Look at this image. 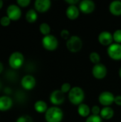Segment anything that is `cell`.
I'll return each instance as SVG.
<instances>
[{"instance_id":"1","label":"cell","mask_w":121,"mask_h":122,"mask_svg":"<svg viewBox=\"0 0 121 122\" xmlns=\"http://www.w3.org/2000/svg\"><path fill=\"white\" fill-rule=\"evenodd\" d=\"M85 98V93L83 90L78 86L72 87L68 93V99L73 105H80L83 103Z\"/></svg>"},{"instance_id":"2","label":"cell","mask_w":121,"mask_h":122,"mask_svg":"<svg viewBox=\"0 0 121 122\" xmlns=\"http://www.w3.org/2000/svg\"><path fill=\"white\" fill-rule=\"evenodd\" d=\"M63 117V112L58 107H50L45 113V119L46 122H61Z\"/></svg>"},{"instance_id":"3","label":"cell","mask_w":121,"mask_h":122,"mask_svg":"<svg viewBox=\"0 0 121 122\" xmlns=\"http://www.w3.org/2000/svg\"><path fill=\"white\" fill-rule=\"evenodd\" d=\"M83 42L81 39L78 36H71L66 41V47L72 53H77L82 49Z\"/></svg>"},{"instance_id":"4","label":"cell","mask_w":121,"mask_h":122,"mask_svg":"<svg viewBox=\"0 0 121 122\" xmlns=\"http://www.w3.org/2000/svg\"><path fill=\"white\" fill-rule=\"evenodd\" d=\"M24 62V55L19 51L13 52L9 58V64L13 69H19Z\"/></svg>"},{"instance_id":"5","label":"cell","mask_w":121,"mask_h":122,"mask_svg":"<svg viewBox=\"0 0 121 122\" xmlns=\"http://www.w3.org/2000/svg\"><path fill=\"white\" fill-rule=\"evenodd\" d=\"M42 45L48 51H54L58 48V41L56 37L52 34L44 36L42 39Z\"/></svg>"},{"instance_id":"6","label":"cell","mask_w":121,"mask_h":122,"mask_svg":"<svg viewBox=\"0 0 121 122\" xmlns=\"http://www.w3.org/2000/svg\"><path fill=\"white\" fill-rule=\"evenodd\" d=\"M108 55L109 57L115 61L121 60V44H112L107 49Z\"/></svg>"},{"instance_id":"7","label":"cell","mask_w":121,"mask_h":122,"mask_svg":"<svg viewBox=\"0 0 121 122\" xmlns=\"http://www.w3.org/2000/svg\"><path fill=\"white\" fill-rule=\"evenodd\" d=\"M6 16L11 21L19 20L21 16V10L18 5L10 4L6 9Z\"/></svg>"},{"instance_id":"8","label":"cell","mask_w":121,"mask_h":122,"mask_svg":"<svg viewBox=\"0 0 121 122\" xmlns=\"http://www.w3.org/2000/svg\"><path fill=\"white\" fill-rule=\"evenodd\" d=\"M115 96L113 93L108 91L103 92L100 94L98 97V102L99 103L105 107H110L113 103H114Z\"/></svg>"},{"instance_id":"9","label":"cell","mask_w":121,"mask_h":122,"mask_svg":"<svg viewBox=\"0 0 121 122\" xmlns=\"http://www.w3.org/2000/svg\"><path fill=\"white\" fill-rule=\"evenodd\" d=\"M107 73H108V70L106 66L101 63L94 65L92 69V74L93 77L97 79H104L106 76Z\"/></svg>"},{"instance_id":"10","label":"cell","mask_w":121,"mask_h":122,"mask_svg":"<svg viewBox=\"0 0 121 122\" xmlns=\"http://www.w3.org/2000/svg\"><path fill=\"white\" fill-rule=\"evenodd\" d=\"M50 102L52 104L54 105V107L59 106L62 104L65 101V96L64 94L59 89L54 90L51 92L50 97H49Z\"/></svg>"},{"instance_id":"11","label":"cell","mask_w":121,"mask_h":122,"mask_svg":"<svg viewBox=\"0 0 121 122\" xmlns=\"http://www.w3.org/2000/svg\"><path fill=\"white\" fill-rule=\"evenodd\" d=\"M79 9L83 14H91L92 13L96 8L95 3L91 0H83L79 3Z\"/></svg>"},{"instance_id":"12","label":"cell","mask_w":121,"mask_h":122,"mask_svg":"<svg viewBox=\"0 0 121 122\" xmlns=\"http://www.w3.org/2000/svg\"><path fill=\"white\" fill-rule=\"evenodd\" d=\"M98 40L101 45L109 46L111 44H112V42L113 41V34L107 31H102L99 34L98 36Z\"/></svg>"},{"instance_id":"13","label":"cell","mask_w":121,"mask_h":122,"mask_svg":"<svg viewBox=\"0 0 121 122\" xmlns=\"http://www.w3.org/2000/svg\"><path fill=\"white\" fill-rule=\"evenodd\" d=\"M51 4L50 0H36L34 2L35 10L40 13H45L50 9Z\"/></svg>"},{"instance_id":"14","label":"cell","mask_w":121,"mask_h":122,"mask_svg":"<svg viewBox=\"0 0 121 122\" xmlns=\"http://www.w3.org/2000/svg\"><path fill=\"white\" fill-rule=\"evenodd\" d=\"M22 87L26 90H31L36 86V79L31 75H25L21 80Z\"/></svg>"},{"instance_id":"15","label":"cell","mask_w":121,"mask_h":122,"mask_svg":"<svg viewBox=\"0 0 121 122\" xmlns=\"http://www.w3.org/2000/svg\"><path fill=\"white\" fill-rule=\"evenodd\" d=\"M66 14L68 19L71 20H75L79 16L80 9L76 5H69L66 9Z\"/></svg>"},{"instance_id":"16","label":"cell","mask_w":121,"mask_h":122,"mask_svg":"<svg viewBox=\"0 0 121 122\" xmlns=\"http://www.w3.org/2000/svg\"><path fill=\"white\" fill-rule=\"evenodd\" d=\"M13 105L12 99L8 96L0 97V111L6 112L11 108Z\"/></svg>"},{"instance_id":"17","label":"cell","mask_w":121,"mask_h":122,"mask_svg":"<svg viewBox=\"0 0 121 122\" xmlns=\"http://www.w3.org/2000/svg\"><path fill=\"white\" fill-rule=\"evenodd\" d=\"M109 11L114 16L121 15V1H113L109 5Z\"/></svg>"},{"instance_id":"18","label":"cell","mask_w":121,"mask_h":122,"mask_svg":"<svg viewBox=\"0 0 121 122\" xmlns=\"http://www.w3.org/2000/svg\"><path fill=\"white\" fill-rule=\"evenodd\" d=\"M100 116L102 119L105 120H110L114 116V111L110 107H105L101 109Z\"/></svg>"},{"instance_id":"19","label":"cell","mask_w":121,"mask_h":122,"mask_svg":"<svg viewBox=\"0 0 121 122\" xmlns=\"http://www.w3.org/2000/svg\"><path fill=\"white\" fill-rule=\"evenodd\" d=\"M91 112V108L86 104H81L78 107V114L81 117H88Z\"/></svg>"},{"instance_id":"20","label":"cell","mask_w":121,"mask_h":122,"mask_svg":"<svg viewBox=\"0 0 121 122\" xmlns=\"http://www.w3.org/2000/svg\"><path fill=\"white\" fill-rule=\"evenodd\" d=\"M34 109L36 112L40 114L46 113V112L48 109V106L44 101L39 100L36 101L34 104Z\"/></svg>"},{"instance_id":"21","label":"cell","mask_w":121,"mask_h":122,"mask_svg":"<svg viewBox=\"0 0 121 122\" xmlns=\"http://www.w3.org/2000/svg\"><path fill=\"white\" fill-rule=\"evenodd\" d=\"M37 18H38V14L35 9H31L26 14V20L29 23L31 24L34 23L37 20Z\"/></svg>"},{"instance_id":"22","label":"cell","mask_w":121,"mask_h":122,"mask_svg":"<svg viewBox=\"0 0 121 122\" xmlns=\"http://www.w3.org/2000/svg\"><path fill=\"white\" fill-rule=\"evenodd\" d=\"M39 31H40V32L44 36H47V35L50 34L51 27H50V26L47 23L44 22V23L40 24V26H39Z\"/></svg>"},{"instance_id":"23","label":"cell","mask_w":121,"mask_h":122,"mask_svg":"<svg viewBox=\"0 0 121 122\" xmlns=\"http://www.w3.org/2000/svg\"><path fill=\"white\" fill-rule=\"evenodd\" d=\"M89 59L91 63H93L94 65L98 64L101 61V56L100 54L96 51H93L89 55Z\"/></svg>"},{"instance_id":"24","label":"cell","mask_w":121,"mask_h":122,"mask_svg":"<svg viewBox=\"0 0 121 122\" xmlns=\"http://www.w3.org/2000/svg\"><path fill=\"white\" fill-rule=\"evenodd\" d=\"M113 41H115L116 44H121V29H117L115 31L113 34Z\"/></svg>"},{"instance_id":"25","label":"cell","mask_w":121,"mask_h":122,"mask_svg":"<svg viewBox=\"0 0 121 122\" xmlns=\"http://www.w3.org/2000/svg\"><path fill=\"white\" fill-rule=\"evenodd\" d=\"M102 118L101 116H96V115H90L88 117H87L86 122H102Z\"/></svg>"},{"instance_id":"26","label":"cell","mask_w":121,"mask_h":122,"mask_svg":"<svg viewBox=\"0 0 121 122\" xmlns=\"http://www.w3.org/2000/svg\"><path fill=\"white\" fill-rule=\"evenodd\" d=\"M71 89V84L69 83H63L61 86L60 90L63 93V94H66V93H69V92Z\"/></svg>"},{"instance_id":"27","label":"cell","mask_w":121,"mask_h":122,"mask_svg":"<svg viewBox=\"0 0 121 122\" xmlns=\"http://www.w3.org/2000/svg\"><path fill=\"white\" fill-rule=\"evenodd\" d=\"M10 23H11V19L7 16H4L0 19V24L3 26H7L10 24Z\"/></svg>"},{"instance_id":"28","label":"cell","mask_w":121,"mask_h":122,"mask_svg":"<svg viewBox=\"0 0 121 122\" xmlns=\"http://www.w3.org/2000/svg\"><path fill=\"white\" fill-rule=\"evenodd\" d=\"M16 122H33V119L28 115H23L19 117Z\"/></svg>"},{"instance_id":"29","label":"cell","mask_w":121,"mask_h":122,"mask_svg":"<svg viewBox=\"0 0 121 122\" xmlns=\"http://www.w3.org/2000/svg\"><path fill=\"white\" fill-rule=\"evenodd\" d=\"M61 36L62 39H65V40L67 41L71 36L70 35V32H69L68 30H67V29H63L61 31Z\"/></svg>"},{"instance_id":"30","label":"cell","mask_w":121,"mask_h":122,"mask_svg":"<svg viewBox=\"0 0 121 122\" xmlns=\"http://www.w3.org/2000/svg\"><path fill=\"white\" fill-rule=\"evenodd\" d=\"M18 6L20 7H26L28 6L30 3H31V1L30 0H18L16 1Z\"/></svg>"},{"instance_id":"31","label":"cell","mask_w":121,"mask_h":122,"mask_svg":"<svg viewBox=\"0 0 121 122\" xmlns=\"http://www.w3.org/2000/svg\"><path fill=\"white\" fill-rule=\"evenodd\" d=\"M91 113H92L93 115L100 116L101 109H100V107H99L98 106H96V105L93 106V107L91 109Z\"/></svg>"},{"instance_id":"32","label":"cell","mask_w":121,"mask_h":122,"mask_svg":"<svg viewBox=\"0 0 121 122\" xmlns=\"http://www.w3.org/2000/svg\"><path fill=\"white\" fill-rule=\"evenodd\" d=\"M114 103L118 106H121V95H117L115 97Z\"/></svg>"},{"instance_id":"33","label":"cell","mask_w":121,"mask_h":122,"mask_svg":"<svg viewBox=\"0 0 121 122\" xmlns=\"http://www.w3.org/2000/svg\"><path fill=\"white\" fill-rule=\"evenodd\" d=\"M66 2L68 3L69 5H76V4L80 3L78 0H66Z\"/></svg>"},{"instance_id":"34","label":"cell","mask_w":121,"mask_h":122,"mask_svg":"<svg viewBox=\"0 0 121 122\" xmlns=\"http://www.w3.org/2000/svg\"><path fill=\"white\" fill-rule=\"evenodd\" d=\"M3 70H4V65H3V64L0 61V74L3 71Z\"/></svg>"},{"instance_id":"35","label":"cell","mask_w":121,"mask_h":122,"mask_svg":"<svg viewBox=\"0 0 121 122\" xmlns=\"http://www.w3.org/2000/svg\"><path fill=\"white\" fill-rule=\"evenodd\" d=\"M3 4H4L3 1H2V0H0V9L2 8V6H3Z\"/></svg>"},{"instance_id":"36","label":"cell","mask_w":121,"mask_h":122,"mask_svg":"<svg viewBox=\"0 0 121 122\" xmlns=\"http://www.w3.org/2000/svg\"><path fill=\"white\" fill-rule=\"evenodd\" d=\"M118 74H119V76L121 77V67L120 68V69H119V72H118Z\"/></svg>"},{"instance_id":"37","label":"cell","mask_w":121,"mask_h":122,"mask_svg":"<svg viewBox=\"0 0 121 122\" xmlns=\"http://www.w3.org/2000/svg\"><path fill=\"white\" fill-rule=\"evenodd\" d=\"M1 88V81H0V89Z\"/></svg>"}]
</instances>
